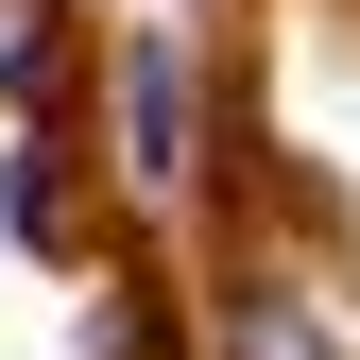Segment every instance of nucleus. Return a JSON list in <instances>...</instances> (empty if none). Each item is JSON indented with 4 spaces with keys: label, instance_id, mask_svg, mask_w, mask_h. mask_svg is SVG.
Returning <instances> with one entry per match:
<instances>
[{
    "label": "nucleus",
    "instance_id": "1",
    "mask_svg": "<svg viewBox=\"0 0 360 360\" xmlns=\"http://www.w3.org/2000/svg\"><path fill=\"white\" fill-rule=\"evenodd\" d=\"M120 120H138V155H120V172H138V189H189V69H172V52L120 69Z\"/></svg>",
    "mask_w": 360,
    "mask_h": 360
},
{
    "label": "nucleus",
    "instance_id": "2",
    "mask_svg": "<svg viewBox=\"0 0 360 360\" xmlns=\"http://www.w3.org/2000/svg\"><path fill=\"white\" fill-rule=\"evenodd\" d=\"M240 360H343V343H326V326H309V309H292V292H240Z\"/></svg>",
    "mask_w": 360,
    "mask_h": 360
},
{
    "label": "nucleus",
    "instance_id": "3",
    "mask_svg": "<svg viewBox=\"0 0 360 360\" xmlns=\"http://www.w3.org/2000/svg\"><path fill=\"white\" fill-rule=\"evenodd\" d=\"M34 52H52V0H0V103L34 86Z\"/></svg>",
    "mask_w": 360,
    "mask_h": 360
}]
</instances>
